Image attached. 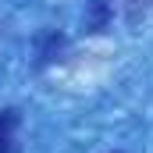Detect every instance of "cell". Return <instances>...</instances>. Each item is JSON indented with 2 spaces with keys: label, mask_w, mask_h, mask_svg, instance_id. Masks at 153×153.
<instances>
[{
  "label": "cell",
  "mask_w": 153,
  "mask_h": 153,
  "mask_svg": "<svg viewBox=\"0 0 153 153\" xmlns=\"http://www.w3.org/2000/svg\"><path fill=\"white\" fill-rule=\"evenodd\" d=\"M18 111L7 107L0 111V153H14V132H18Z\"/></svg>",
  "instance_id": "cell-1"
}]
</instances>
